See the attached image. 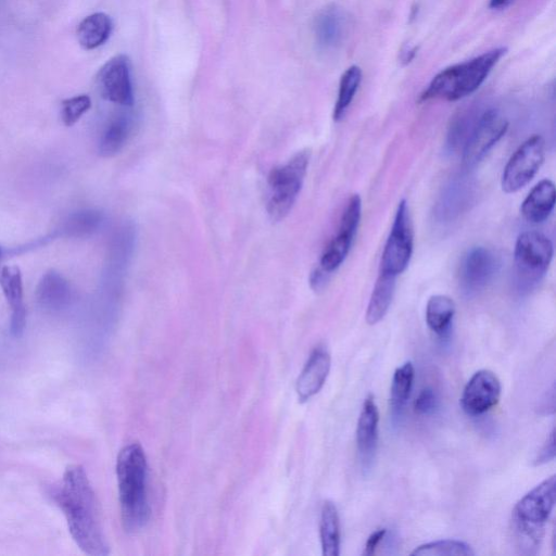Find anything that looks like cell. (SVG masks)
I'll return each mask as SVG.
<instances>
[{"instance_id":"5b68a950","label":"cell","mask_w":556,"mask_h":556,"mask_svg":"<svg viewBox=\"0 0 556 556\" xmlns=\"http://www.w3.org/2000/svg\"><path fill=\"white\" fill-rule=\"evenodd\" d=\"M308 162L309 152L303 150L269 172L266 211L273 222L283 219L291 211L302 189Z\"/></svg>"},{"instance_id":"d6986e66","label":"cell","mask_w":556,"mask_h":556,"mask_svg":"<svg viewBox=\"0 0 556 556\" xmlns=\"http://www.w3.org/2000/svg\"><path fill=\"white\" fill-rule=\"evenodd\" d=\"M135 128V118L130 112L113 115L99 139L98 150L104 157L117 154L130 139Z\"/></svg>"},{"instance_id":"ba28073f","label":"cell","mask_w":556,"mask_h":556,"mask_svg":"<svg viewBox=\"0 0 556 556\" xmlns=\"http://www.w3.org/2000/svg\"><path fill=\"white\" fill-rule=\"evenodd\" d=\"M544 139L540 135L523 141L504 167L501 181L503 191L514 193L528 185L544 161Z\"/></svg>"},{"instance_id":"1f68e13d","label":"cell","mask_w":556,"mask_h":556,"mask_svg":"<svg viewBox=\"0 0 556 556\" xmlns=\"http://www.w3.org/2000/svg\"><path fill=\"white\" fill-rule=\"evenodd\" d=\"M555 457V429L551 431L548 434L544 445L540 450L538 456L534 459V465H543L551 460H553Z\"/></svg>"},{"instance_id":"9a60e30c","label":"cell","mask_w":556,"mask_h":556,"mask_svg":"<svg viewBox=\"0 0 556 556\" xmlns=\"http://www.w3.org/2000/svg\"><path fill=\"white\" fill-rule=\"evenodd\" d=\"M346 30V14L338 5H327L314 18V38L318 49L321 51L337 49L344 40Z\"/></svg>"},{"instance_id":"e0dca14e","label":"cell","mask_w":556,"mask_h":556,"mask_svg":"<svg viewBox=\"0 0 556 556\" xmlns=\"http://www.w3.org/2000/svg\"><path fill=\"white\" fill-rule=\"evenodd\" d=\"M330 364L331 358L326 348L316 346L296 380L295 390L301 402H306L319 392L328 377Z\"/></svg>"},{"instance_id":"7c38bea8","label":"cell","mask_w":556,"mask_h":556,"mask_svg":"<svg viewBox=\"0 0 556 556\" xmlns=\"http://www.w3.org/2000/svg\"><path fill=\"white\" fill-rule=\"evenodd\" d=\"M501 390L500 379L493 371L478 370L466 383L460 405L467 415H482L498 403Z\"/></svg>"},{"instance_id":"d590c367","label":"cell","mask_w":556,"mask_h":556,"mask_svg":"<svg viewBox=\"0 0 556 556\" xmlns=\"http://www.w3.org/2000/svg\"><path fill=\"white\" fill-rule=\"evenodd\" d=\"M510 2H511V0H490V8L496 9V10L504 9Z\"/></svg>"},{"instance_id":"f546056e","label":"cell","mask_w":556,"mask_h":556,"mask_svg":"<svg viewBox=\"0 0 556 556\" xmlns=\"http://www.w3.org/2000/svg\"><path fill=\"white\" fill-rule=\"evenodd\" d=\"M91 100L87 94H78L62 101L61 117L65 126H73L90 109Z\"/></svg>"},{"instance_id":"30bf717a","label":"cell","mask_w":556,"mask_h":556,"mask_svg":"<svg viewBox=\"0 0 556 556\" xmlns=\"http://www.w3.org/2000/svg\"><path fill=\"white\" fill-rule=\"evenodd\" d=\"M362 215V200L353 194L341 217L338 233L328 243L319 261V267L326 273L334 271L345 260L357 232Z\"/></svg>"},{"instance_id":"4dcf8cb0","label":"cell","mask_w":556,"mask_h":556,"mask_svg":"<svg viewBox=\"0 0 556 556\" xmlns=\"http://www.w3.org/2000/svg\"><path fill=\"white\" fill-rule=\"evenodd\" d=\"M438 407V399L434 391L430 388L424 389L417 396L414 408L419 415H429Z\"/></svg>"},{"instance_id":"8d00e7d4","label":"cell","mask_w":556,"mask_h":556,"mask_svg":"<svg viewBox=\"0 0 556 556\" xmlns=\"http://www.w3.org/2000/svg\"><path fill=\"white\" fill-rule=\"evenodd\" d=\"M5 254V251L3 250V248L0 245V260L2 258V256Z\"/></svg>"},{"instance_id":"8fae6325","label":"cell","mask_w":556,"mask_h":556,"mask_svg":"<svg viewBox=\"0 0 556 556\" xmlns=\"http://www.w3.org/2000/svg\"><path fill=\"white\" fill-rule=\"evenodd\" d=\"M97 85L103 99L121 106L134 104L130 63L125 54L108 60L97 75Z\"/></svg>"},{"instance_id":"83f0119b","label":"cell","mask_w":556,"mask_h":556,"mask_svg":"<svg viewBox=\"0 0 556 556\" xmlns=\"http://www.w3.org/2000/svg\"><path fill=\"white\" fill-rule=\"evenodd\" d=\"M413 556H472L471 546L458 540H439L417 546Z\"/></svg>"},{"instance_id":"cb8c5ba5","label":"cell","mask_w":556,"mask_h":556,"mask_svg":"<svg viewBox=\"0 0 556 556\" xmlns=\"http://www.w3.org/2000/svg\"><path fill=\"white\" fill-rule=\"evenodd\" d=\"M319 535L323 555L338 556L340 554V522L338 509L331 501H326L323 504Z\"/></svg>"},{"instance_id":"8992f818","label":"cell","mask_w":556,"mask_h":556,"mask_svg":"<svg viewBox=\"0 0 556 556\" xmlns=\"http://www.w3.org/2000/svg\"><path fill=\"white\" fill-rule=\"evenodd\" d=\"M551 239L542 232L529 230L516 240L514 261L516 274L521 283L533 285L545 275L553 258Z\"/></svg>"},{"instance_id":"4fadbf2b","label":"cell","mask_w":556,"mask_h":556,"mask_svg":"<svg viewBox=\"0 0 556 556\" xmlns=\"http://www.w3.org/2000/svg\"><path fill=\"white\" fill-rule=\"evenodd\" d=\"M497 261L493 252L484 247L470 249L460 263L459 283L467 293L482 290L493 278Z\"/></svg>"},{"instance_id":"44dd1931","label":"cell","mask_w":556,"mask_h":556,"mask_svg":"<svg viewBox=\"0 0 556 556\" xmlns=\"http://www.w3.org/2000/svg\"><path fill=\"white\" fill-rule=\"evenodd\" d=\"M103 219V214L98 210H78L68 214L61 222L52 237L84 238L91 236L99 230Z\"/></svg>"},{"instance_id":"ac0fdd59","label":"cell","mask_w":556,"mask_h":556,"mask_svg":"<svg viewBox=\"0 0 556 556\" xmlns=\"http://www.w3.org/2000/svg\"><path fill=\"white\" fill-rule=\"evenodd\" d=\"M73 298L72 286L56 270L46 271L37 285V302L47 312L59 313L65 311L72 304Z\"/></svg>"},{"instance_id":"3957f363","label":"cell","mask_w":556,"mask_h":556,"mask_svg":"<svg viewBox=\"0 0 556 556\" xmlns=\"http://www.w3.org/2000/svg\"><path fill=\"white\" fill-rule=\"evenodd\" d=\"M507 49L494 48L473 59L451 65L438 73L420 94V101L460 100L475 92L486 79Z\"/></svg>"},{"instance_id":"836d02e7","label":"cell","mask_w":556,"mask_h":556,"mask_svg":"<svg viewBox=\"0 0 556 556\" xmlns=\"http://www.w3.org/2000/svg\"><path fill=\"white\" fill-rule=\"evenodd\" d=\"M328 277L329 274L318 266L309 275L311 288L316 292L321 291L328 282Z\"/></svg>"},{"instance_id":"7a4b0ae2","label":"cell","mask_w":556,"mask_h":556,"mask_svg":"<svg viewBox=\"0 0 556 556\" xmlns=\"http://www.w3.org/2000/svg\"><path fill=\"white\" fill-rule=\"evenodd\" d=\"M116 478L123 527L125 531L136 533L144 528L150 517L148 463L139 443L127 444L119 451Z\"/></svg>"},{"instance_id":"7402d4cb","label":"cell","mask_w":556,"mask_h":556,"mask_svg":"<svg viewBox=\"0 0 556 556\" xmlns=\"http://www.w3.org/2000/svg\"><path fill=\"white\" fill-rule=\"evenodd\" d=\"M113 28L111 17L103 12L86 16L77 27V39L85 50H93L105 43Z\"/></svg>"},{"instance_id":"e575fe53","label":"cell","mask_w":556,"mask_h":556,"mask_svg":"<svg viewBox=\"0 0 556 556\" xmlns=\"http://www.w3.org/2000/svg\"><path fill=\"white\" fill-rule=\"evenodd\" d=\"M416 51H417L416 47L407 48V49L403 50L402 55H401L402 62L406 63V64L409 63L414 59Z\"/></svg>"},{"instance_id":"52a82bcc","label":"cell","mask_w":556,"mask_h":556,"mask_svg":"<svg viewBox=\"0 0 556 556\" xmlns=\"http://www.w3.org/2000/svg\"><path fill=\"white\" fill-rule=\"evenodd\" d=\"M414 247V230L406 200L400 201L381 256L380 273L394 277L408 266Z\"/></svg>"},{"instance_id":"603a6c76","label":"cell","mask_w":556,"mask_h":556,"mask_svg":"<svg viewBox=\"0 0 556 556\" xmlns=\"http://www.w3.org/2000/svg\"><path fill=\"white\" fill-rule=\"evenodd\" d=\"M395 278L384 273L379 274L366 311L368 325H376L386 316L393 299Z\"/></svg>"},{"instance_id":"6da1fadb","label":"cell","mask_w":556,"mask_h":556,"mask_svg":"<svg viewBox=\"0 0 556 556\" xmlns=\"http://www.w3.org/2000/svg\"><path fill=\"white\" fill-rule=\"evenodd\" d=\"M51 495L62 510L76 545L87 555L106 556L110 546L86 470L79 465L68 466Z\"/></svg>"},{"instance_id":"4316f807","label":"cell","mask_w":556,"mask_h":556,"mask_svg":"<svg viewBox=\"0 0 556 556\" xmlns=\"http://www.w3.org/2000/svg\"><path fill=\"white\" fill-rule=\"evenodd\" d=\"M362 81V70L357 65L348 67L341 76L337 100L333 109V119L341 121Z\"/></svg>"},{"instance_id":"f1b7e54d","label":"cell","mask_w":556,"mask_h":556,"mask_svg":"<svg viewBox=\"0 0 556 556\" xmlns=\"http://www.w3.org/2000/svg\"><path fill=\"white\" fill-rule=\"evenodd\" d=\"M479 113L468 110L454 117L447 132V146L451 149L459 148L465 144Z\"/></svg>"},{"instance_id":"ffe728a7","label":"cell","mask_w":556,"mask_h":556,"mask_svg":"<svg viewBox=\"0 0 556 556\" xmlns=\"http://www.w3.org/2000/svg\"><path fill=\"white\" fill-rule=\"evenodd\" d=\"M555 185L549 179L538 182L526 197L520 206V212L526 220L533 224L544 222L555 206Z\"/></svg>"},{"instance_id":"277c9868","label":"cell","mask_w":556,"mask_h":556,"mask_svg":"<svg viewBox=\"0 0 556 556\" xmlns=\"http://www.w3.org/2000/svg\"><path fill=\"white\" fill-rule=\"evenodd\" d=\"M556 502L555 475L542 481L515 505L513 526L519 547L531 554L540 546Z\"/></svg>"},{"instance_id":"484cf974","label":"cell","mask_w":556,"mask_h":556,"mask_svg":"<svg viewBox=\"0 0 556 556\" xmlns=\"http://www.w3.org/2000/svg\"><path fill=\"white\" fill-rule=\"evenodd\" d=\"M415 369L410 362L397 367L393 374L390 395V407L394 418L401 416L409 397Z\"/></svg>"},{"instance_id":"5bb4252c","label":"cell","mask_w":556,"mask_h":556,"mask_svg":"<svg viewBox=\"0 0 556 556\" xmlns=\"http://www.w3.org/2000/svg\"><path fill=\"white\" fill-rule=\"evenodd\" d=\"M0 288L11 309L10 332L18 338L26 326L23 278L18 267L0 265Z\"/></svg>"},{"instance_id":"d6a6232c","label":"cell","mask_w":556,"mask_h":556,"mask_svg":"<svg viewBox=\"0 0 556 556\" xmlns=\"http://www.w3.org/2000/svg\"><path fill=\"white\" fill-rule=\"evenodd\" d=\"M386 534H387V529L386 528L378 529V530L374 531L368 536V539L366 541V544H365V547H364V551H363V555L364 556H371V555H374L376 553V549L378 548V546L380 545V543L384 539Z\"/></svg>"},{"instance_id":"d4e9b609","label":"cell","mask_w":556,"mask_h":556,"mask_svg":"<svg viewBox=\"0 0 556 556\" xmlns=\"http://www.w3.org/2000/svg\"><path fill=\"white\" fill-rule=\"evenodd\" d=\"M455 314L454 301L447 295L435 294L426 305V323L440 337L448 333Z\"/></svg>"},{"instance_id":"2e32d148","label":"cell","mask_w":556,"mask_h":556,"mask_svg":"<svg viewBox=\"0 0 556 556\" xmlns=\"http://www.w3.org/2000/svg\"><path fill=\"white\" fill-rule=\"evenodd\" d=\"M379 412L374 396L368 395L362 406L356 428V445L363 469L368 470L378 445Z\"/></svg>"},{"instance_id":"9c48e42d","label":"cell","mask_w":556,"mask_h":556,"mask_svg":"<svg viewBox=\"0 0 556 556\" xmlns=\"http://www.w3.org/2000/svg\"><path fill=\"white\" fill-rule=\"evenodd\" d=\"M507 119L495 109L479 113L464 144L463 162L467 167L477 165L505 135Z\"/></svg>"}]
</instances>
